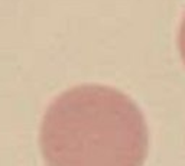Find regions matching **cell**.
<instances>
[{
  "label": "cell",
  "mask_w": 185,
  "mask_h": 166,
  "mask_svg": "<svg viewBox=\"0 0 185 166\" xmlns=\"http://www.w3.org/2000/svg\"><path fill=\"white\" fill-rule=\"evenodd\" d=\"M178 46L181 51V56L185 62V15H184V20L181 23V28H179V38H178Z\"/></svg>",
  "instance_id": "obj_2"
},
{
  "label": "cell",
  "mask_w": 185,
  "mask_h": 166,
  "mask_svg": "<svg viewBox=\"0 0 185 166\" xmlns=\"http://www.w3.org/2000/svg\"><path fill=\"white\" fill-rule=\"evenodd\" d=\"M39 143L46 166H143L149 130L129 95L107 85L83 84L48 105Z\"/></svg>",
  "instance_id": "obj_1"
}]
</instances>
